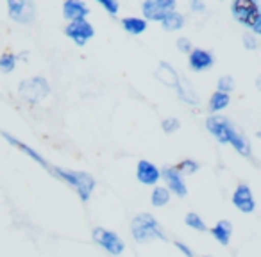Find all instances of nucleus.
I'll list each match as a JSON object with an SVG mask.
<instances>
[{"mask_svg":"<svg viewBox=\"0 0 261 257\" xmlns=\"http://www.w3.org/2000/svg\"><path fill=\"white\" fill-rule=\"evenodd\" d=\"M206 129L220 145H231L240 156L252 161L256 164L252 143L236 127V123L232 120H229L227 116H222V115H210L206 118Z\"/></svg>","mask_w":261,"mask_h":257,"instance_id":"f257e3e1","label":"nucleus"},{"mask_svg":"<svg viewBox=\"0 0 261 257\" xmlns=\"http://www.w3.org/2000/svg\"><path fill=\"white\" fill-rule=\"evenodd\" d=\"M50 175L56 179H59L61 182L68 184L70 188L75 191V195L79 196V200L83 204H88L93 195L95 188H97V181L91 174L83 170H70V168L65 166H54L52 164Z\"/></svg>","mask_w":261,"mask_h":257,"instance_id":"f03ea898","label":"nucleus"},{"mask_svg":"<svg viewBox=\"0 0 261 257\" xmlns=\"http://www.w3.org/2000/svg\"><path fill=\"white\" fill-rule=\"evenodd\" d=\"M130 236L138 245H149V243L154 241H168L165 229L150 213H140L130 220Z\"/></svg>","mask_w":261,"mask_h":257,"instance_id":"7ed1b4c3","label":"nucleus"},{"mask_svg":"<svg viewBox=\"0 0 261 257\" xmlns=\"http://www.w3.org/2000/svg\"><path fill=\"white\" fill-rule=\"evenodd\" d=\"M232 18L254 36H261V6L257 0H234L231 4Z\"/></svg>","mask_w":261,"mask_h":257,"instance_id":"20e7f679","label":"nucleus"},{"mask_svg":"<svg viewBox=\"0 0 261 257\" xmlns=\"http://www.w3.org/2000/svg\"><path fill=\"white\" fill-rule=\"evenodd\" d=\"M50 95V82L43 75L29 77L18 84V97L25 104L36 105Z\"/></svg>","mask_w":261,"mask_h":257,"instance_id":"39448f33","label":"nucleus"},{"mask_svg":"<svg viewBox=\"0 0 261 257\" xmlns=\"http://www.w3.org/2000/svg\"><path fill=\"white\" fill-rule=\"evenodd\" d=\"M91 239H93V243L98 248H102L113 257H118L125 252V241L115 231H109V229L104 227H95L91 231Z\"/></svg>","mask_w":261,"mask_h":257,"instance_id":"423d86ee","label":"nucleus"},{"mask_svg":"<svg viewBox=\"0 0 261 257\" xmlns=\"http://www.w3.org/2000/svg\"><path fill=\"white\" fill-rule=\"evenodd\" d=\"M8 16L16 23L31 25L36 20V4L33 0H8Z\"/></svg>","mask_w":261,"mask_h":257,"instance_id":"0eeeda50","label":"nucleus"},{"mask_svg":"<svg viewBox=\"0 0 261 257\" xmlns=\"http://www.w3.org/2000/svg\"><path fill=\"white\" fill-rule=\"evenodd\" d=\"M140 9H142V18L147 23L150 22L160 23L168 13L177 9V2L175 0H145Z\"/></svg>","mask_w":261,"mask_h":257,"instance_id":"6e6552de","label":"nucleus"},{"mask_svg":"<svg viewBox=\"0 0 261 257\" xmlns=\"http://www.w3.org/2000/svg\"><path fill=\"white\" fill-rule=\"evenodd\" d=\"M161 181L165 182V188L170 191L172 196L177 198H185L188 195V184H186V177H182L177 172L174 164H167V166L160 168Z\"/></svg>","mask_w":261,"mask_h":257,"instance_id":"1a4fd4ad","label":"nucleus"},{"mask_svg":"<svg viewBox=\"0 0 261 257\" xmlns=\"http://www.w3.org/2000/svg\"><path fill=\"white\" fill-rule=\"evenodd\" d=\"M65 36L77 47H84L95 38V27L90 20H79V22H70L65 25Z\"/></svg>","mask_w":261,"mask_h":257,"instance_id":"9d476101","label":"nucleus"},{"mask_svg":"<svg viewBox=\"0 0 261 257\" xmlns=\"http://www.w3.org/2000/svg\"><path fill=\"white\" fill-rule=\"evenodd\" d=\"M232 206L242 214H252L256 211V196L247 182H240L232 191Z\"/></svg>","mask_w":261,"mask_h":257,"instance_id":"9b49d317","label":"nucleus"},{"mask_svg":"<svg viewBox=\"0 0 261 257\" xmlns=\"http://www.w3.org/2000/svg\"><path fill=\"white\" fill-rule=\"evenodd\" d=\"M0 134H2V138L6 139V141L9 143V145L13 147V149H16V150H20V152L22 154H25L27 157H31V159L34 161V163L36 164H40L41 168H45V170L48 172V174H50V170H52V164L48 163L47 159H45L43 156H41L40 152H38V150H34L33 147L29 145V143H23L22 139H18L16 138V136H13V134H9V132H0Z\"/></svg>","mask_w":261,"mask_h":257,"instance_id":"f8f14e48","label":"nucleus"},{"mask_svg":"<svg viewBox=\"0 0 261 257\" xmlns=\"http://www.w3.org/2000/svg\"><path fill=\"white\" fill-rule=\"evenodd\" d=\"M188 66L195 73L207 72L215 66V54L207 48H193L188 54Z\"/></svg>","mask_w":261,"mask_h":257,"instance_id":"ddd939ff","label":"nucleus"},{"mask_svg":"<svg viewBox=\"0 0 261 257\" xmlns=\"http://www.w3.org/2000/svg\"><path fill=\"white\" fill-rule=\"evenodd\" d=\"M63 18L66 22H79V20H88V16L91 15L90 6L84 0H65L61 6Z\"/></svg>","mask_w":261,"mask_h":257,"instance_id":"4468645a","label":"nucleus"},{"mask_svg":"<svg viewBox=\"0 0 261 257\" xmlns=\"http://www.w3.org/2000/svg\"><path fill=\"white\" fill-rule=\"evenodd\" d=\"M136 179H138L140 184L143 186H158L161 181V174H160V166L154 164L152 161L142 159L136 164Z\"/></svg>","mask_w":261,"mask_h":257,"instance_id":"2eb2a0df","label":"nucleus"},{"mask_svg":"<svg viewBox=\"0 0 261 257\" xmlns=\"http://www.w3.org/2000/svg\"><path fill=\"white\" fill-rule=\"evenodd\" d=\"M156 79L160 80L161 84H165V86H168L174 91H177L179 88H181V82H182V77L177 73V70H175L170 63H165V61H161L160 65H158Z\"/></svg>","mask_w":261,"mask_h":257,"instance_id":"dca6fc26","label":"nucleus"},{"mask_svg":"<svg viewBox=\"0 0 261 257\" xmlns=\"http://www.w3.org/2000/svg\"><path fill=\"white\" fill-rule=\"evenodd\" d=\"M207 232H211V236H213L215 241H218L222 246H227L229 243H231L234 227H232V223L229 220H220V221H217L213 227H210V231Z\"/></svg>","mask_w":261,"mask_h":257,"instance_id":"f3484780","label":"nucleus"},{"mask_svg":"<svg viewBox=\"0 0 261 257\" xmlns=\"http://www.w3.org/2000/svg\"><path fill=\"white\" fill-rule=\"evenodd\" d=\"M120 25L130 36H142L143 33H147L149 29V23L142 18V16H125V18L120 20Z\"/></svg>","mask_w":261,"mask_h":257,"instance_id":"a211bd4d","label":"nucleus"},{"mask_svg":"<svg viewBox=\"0 0 261 257\" xmlns=\"http://www.w3.org/2000/svg\"><path fill=\"white\" fill-rule=\"evenodd\" d=\"M161 27H163V31H167V33H179V31L185 29L186 25V16L182 15L181 11H172L168 13L167 16H165L163 20H161Z\"/></svg>","mask_w":261,"mask_h":257,"instance_id":"6ab92c4d","label":"nucleus"},{"mask_svg":"<svg viewBox=\"0 0 261 257\" xmlns=\"http://www.w3.org/2000/svg\"><path fill=\"white\" fill-rule=\"evenodd\" d=\"M231 104V95H225V93H220V91H213L211 97L207 98V111L211 115H220L222 111L229 107Z\"/></svg>","mask_w":261,"mask_h":257,"instance_id":"aec40b11","label":"nucleus"},{"mask_svg":"<svg viewBox=\"0 0 261 257\" xmlns=\"http://www.w3.org/2000/svg\"><path fill=\"white\" fill-rule=\"evenodd\" d=\"M177 97L179 100H182L186 105H192V107H199L200 105V98L199 95H197V91L192 88V82H188V80L182 77V82H181V88H179L177 91Z\"/></svg>","mask_w":261,"mask_h":257,"instance_id":"412c9836","label":"nucleus"},{"mask_svg":"<svg viewBox=\"0 0 261 257\" xmlns=\"http://www.w3.org/2000/svg\"><path fill=\"white\" fill-rule=\"evenodd\" d=\"M172 200V195L165 186H154L152 191H150V206L156 207V209H161V207L168 206Z\"/></svg>","mask_w":261,"mask_h":257,"instance_id":"4be33fe9","label":"nucleus"},{"mask_svg":"<svg viewBox=\"0 0 261 257\" xmlns=\"http://www.w3.org/2000/svg\"><path fill=\"white\" fill-rule=\"evenodd\" d=\"M185 223H186V227H190L195 232H207L210 231V227H207V223L204 221V218L200 216L199 213H195V211H190V213L185 214Z\"/></svg>","mask_w":261,"mask_h":257,"instance_id":"5701e85b","label":"nucleus"},{"mask_svg":"<svg viewBox=\"0 0 261 257\" xmlns=\"http://www.w3.org/2000/svg\"><path fill=\"white\" fill-rule=\"evenodd\" d=\"M174 166L177 168V172L182 175V177H190V175H195L197 172L200 170L199 161L192 159V157H185V159H181L177 164H174Z\"/></svg>","mask_w":261,"mask_h":257,"instance_id":"b1692460","label":"nucleus"},{"mask_svg":"<svg viewBox=\"0 0 261 257\" xmlns=\"http://www.w3.org/2000/svg\"><path fill=\"white\" fill-rule=\"evenodd\" d=\"M16 65H18V55L13 52H2L0 54V72L11 73L15 72Z\"/></svg>","mask_w":261,"mask_h":257,"instance_id":"393cba45","label":"nucleus"},{"mask_svg":"<svg viewBox=\"0 0 261 257\" xmlns=\"http://www.w3.org/2000/svg\"><path fill=\"white\" fill-rule=\"evenodd\" d=\"M236 90V80L232 75H222L217 82V90L215 91H220V93H225V95H231L232 91Z\"/></svg>","mask_w":261,"mask_h":257,"instance_id":"a878e982","label":"nucleus"},{"mask_svg":"<svg viewBox=\"0 0 261 257\" xmlns=\"http://www.w3.org/2000/svg\"><path fill=\"white\" fill-rule=\"evenodd\" d=\"M179 129H181V120L175 118V116H167V118L161 120V131L165 134H175Z\"/></svg>","mask_w":261,"mask_h":257,"instance_id":"bb28decb","label":"nucleus"},{"mask_svg":"<svg viewBox=\"0 0 261 257\" xmlns=\"http://www.w3.org/2000/svg\"><path fill=\"white\" fill-rule=\"evenodd\" d=\"M97 4L100 6V8L104 9L111 18H116V16H118L120 4L116 2V0H97Z\"/></svg>","mask_w":261,"mask_h":257,"instance_id":"cd10ccee","label":"nucleus"},{"mask_svg":"<svg viewBox=\"0 0 261 257\" xmlns=\"http://www.w3.org/2000/svg\"><path fill=\"white\" fill-rule=\"evenodd\" d=\"M242 43H243V47H245L247 50H257V48H259V41H257V36H254L252 33H249V31H245V33H243Z\"/></svg>","mask_w":261,"mask_h":257,"instance_id":"c85d7f7f","label":"nucleus"},{"mask_svg":"<svg viewBox=\"0 0 261 257\" xmlns=\"http://www.w3.org/2000/svg\"><path fill=\"white\" fill-rule=\"evenodd\" d=\"M175 48H177L181 54L188 55L195 47H193V43H192V40H190V38L181 36V38H177V40H175Z\"/></svg>","mask_w":261,"mask_h":257,"instance_id":"c756f323","label":"nucleus"},{"mask_svg":"<svg viewBox=\"0 0 261 257\" xmlns=\"http://www.w3.org/2000/svg\"><path fill=\"white\" fill-rule=\"evenodd\" d=\"M174 245H175V248H177L179 252H181L185 257H195V253H193V250L190 248V246L186 245L185 241H181V239H175V241H174Z\"/></svg>","mask_w":261,"mask_h":257,"instance_id":"7c9ffc66","label":"nucleus"},{"mask_svg":"<svg viewBox=\"0 0 261 257\" xmlns=\"http://www.w3.org/2000/svg\"><path fill=\"white\" fill-rule=\"evenodd\" d=\"M190 11L195 13V15L206 11V4H204V0H192V2H190Z\"/></svg>","mask_w":261,"mask_h":257,"instance_id":"2f4dec72","label":"nucleus"},{"mask_svg":"<svg viewBox=\"0 0 261 257\" xmlns=\"http://www.w3.org/2000/svg\"><path fill=\"white\" fill-rule=\"evenodd\" d=\"M200 257H213V255H200Z\"/></svg>","mask_w":261,"mask_h":257,"instance_id":"473e14b6","label":"nucleus"}]
</instances>
